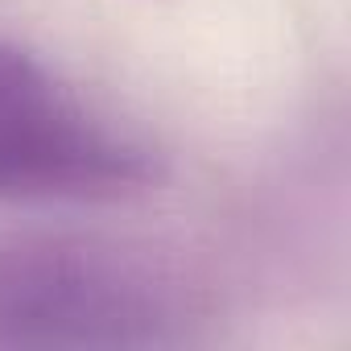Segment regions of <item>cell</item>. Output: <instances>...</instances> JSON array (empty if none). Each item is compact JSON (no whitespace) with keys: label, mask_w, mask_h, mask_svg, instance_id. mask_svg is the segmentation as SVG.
<instances>
[{"label":"cell","mask_w":351,"mask_h":351,"mask_svg":"<svg viewBox=\"0 0 351 351\" xmlns=\"http://www.w3.org/2000/svg\"><path fill=\"white\" fill-rule=\"evenodd\" d=\"M186 310L149 265L99 244L0 248V347H169Z\"/></svg>","instance_id":"2"},{"label":"cell","mask_w":351,"mask_h":351,"mask_svg":"<svg viewBox=\"0 0 351 351\" xmlns=\"http://www.w3.org/2000/svg\"><path fill=\"white\" fill-rule=\"evenodd\" d=\"M157 182V149L0 38V203H116Z\"/></svg>","instance_id":"1"}]
</instances>
